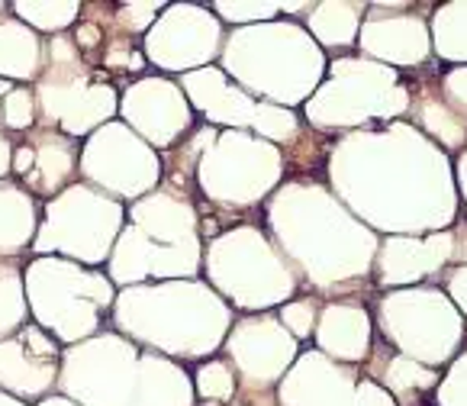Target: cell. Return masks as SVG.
Returning <instances> with one entry per match:
<instances>
[{"label": "cell", "instance_id": "cell-51", "mask_svg": "<svg viewBox=\"0 0 467 406\" xmlns=\"http://www.w3.org/2000/svg\"><path fill=\"white\" fill-rule=\"evenodd\" d=\"M0 406H26V403H23L20 397H10V393L0 390Z\"/></svg>", "mask_w": 467, "mask_h": 406}, {"label": "cell", "instance_id": "cell-32", "mask_svg": "<svg viewBox=\"0 0 467 406\" xmlns=\"http://www.w3.org/2000/svg\"><path fill=\"white\" fill-rule=\"evenodd\" d=\"M14 14L29 29H42V33H62L81 14V4L75 0H56V4H39V0H20L14 4Z\"/></svg>", "mask_w": 467, "mask_h": 406}, {"label": "cell", "instance_id": "cell-12", "mask_svg": "<svg viewBox=\"0 0 467 406\" xmlns=\"http://www.w3.org/2000/svg\"><path fill=\"white\" fill-rule=\"evenodd\" d=\"M136 342L103 332L65 351L58 368V387L78 406H126L139 374Z\"/></svg>", "mask_w": 467, "mask_h": 406}, {"label": "cell", "instance_id": "cell-42", "mask_svg": "<svg viewBox=\"0 0 467 406\" xmlns=\"http://www.w3.org/2000/svg\"><path fill=\"white\" fill-rule=\"evenodd\" d=\"M345 406H397V400H393V393L384 390L378 380L361 378L355 387V393H351V400Z\"/></svg>", "mask_w": 467, "mask_h": 406}, {"label": "cell", "instance_id": "cell-52", "mask_svg": "<svg viewBox=\"0 0 467 406\" xmlns=\"http://www.w3.org/2000/svg\"><path fill=\"white\" fill-rule=\"evenodd\" d=\"M10 90H14V81H4V78H0V97H7Z\"/></svg>", "mask_w": 467, "mask_h": 406}, {"label": "cell", "instance_id": "cell-6", "mask_svg": "<svg viewBox=\"0 0 467 406\" xmlns=\"http://www.w3.org/2000/svg\"><path fill=\"white\" fill-rule=\"evenodd\" d=\"M206 277L242 310H268L296 290L294 268L254 226H233L203 252Z\"/></svg>", "mask_w": 467, "mask_h": 406}, {"label": "cell", "instance_id": "cell-18", "mask_svg": "<svg viewBox=\"0 0 467 406\" xmlns=\"http://www.w3.org/2000/svg\"><path fill=\"white\" fill-rule=\"evenodd\" d=\"M358 374L323 351H303L277 387V406H345L358 387Z\"/></svg>", "mask_w": 467, "mask_h": 406}, {"label": "cell", "instance_id": "cell-48", "mask_svg": "<svg viewBox=\"0 0 467 406\" xmlns=\"http://www.w3.org/2000/svg\"><path fill=\"white\" fill-rule=\"evenodd\" d=\"M10 159H14V149H10V142L4 136H0V178L10 172Z\"/></svg>", "mask_w": 467, "mask_h": 406}, {"label": "cell", "instance_id": "cell-37", "mask_svg": "<svg viewBox=\"0 0 467 406\" xmlns=\"http://www.w3.org/2000/svg\"><path fill=\"white\" fill-rule=\"evenodd\" d=\"M281 326L290 332L294 338H309L317 332V319H319V310H317V300H309V297H300V300H287L277 313Z\"/></svg>", "mask_w": 467, "mask_h": 406}, {"label": "cell", "instance_id": "cell-20", "mask_svg": "<svg viewBox=\"0 0 467 406\" xmlns=\"http://www.w3.org/2000/svg\"><path fill=\"white\" fill-rule=\"evenodd\" d=\"M371 62L378 65H400L412 68L422 65L432 52V36L422 16H368L358 29V42Z\"/></svg>", "mask_w": 467, "mask_h": 406}, {"label": "cell", "instance_id": "cell-43", "mask_svg": "<svg viewBox=\"0 0 467 406\" xmlns=\"http://www.w3.org/2000/svg\"><path fill=\"white\" fill-rule=\"evenodd\" d=\"M20 342L26 345V351L36 355V359H42V361L58 359V345L52 342V336H46V329H39V326H26V329L20 332Z\"/></svg>", "mask_w": 467, "mask_h": 406}, {"label": "cell", "instance_id": "cell-34", "mask_svg": "<svg viewBox=\"0 0 467 406\" xmlns=\"http://www.w3.org/2000/svg\"><path fill=\"white\" fill-rule=\"evenodd\" d=\"M420 120H422V126H426V130L432 132L435 139H439L441 145H448V149H458V145L467 142L464 117H461L454 107H448L441 97H439V100H435V97H422Z\"/></svg>", "mask_w": 467, "mask_h": 406}, {"label": "cell", "instance_id": "cell-28", "mask_svg": "<svg viewBox=\"0 0 467 406\" xmlns=\"http://www.w3.org/2000/svg\"><path fill=\"white\" fill-rule=\"evenodd\" d=\"M36 200L29 191L0 181V255H20L36 239Z\"/></svg>", "mask_w": 467, "mask_h": 406}, {"label": "cell", "instance_id": "cell-54", "mask_svg": "<svg viewBox=\"0 0 467 406\" xmlns=\"http://www.w3.org/2000/svg\"><path fill=\"white\" fill-rule=\"evenodd\" d=\"M0 117H4V107H0Z\"/></svg>", "mask_w": 467, "mask_h": 406}, {"label": "cell", "instance_id": "cell-1", "mask_svg": "<svg viewBox=\"0 0 467 406\" xmlns=\"http://www.w3.org/2000/svg\"><path fill=\"white\" fill-rule=\"evenodd\" d=\"M332 187L355 210V220L400 235L429 229L406 193L422 187L435 197L454 200L448 159L412 126L390 123L387 132H355L332 149Z\"/></svg>", "mask_w": 467, "mask_h": 406}, {"label": "cell", "instance_id": "cell-24", "mask_svg": "<svg viewBox=\"0 0 467 406\" xmlns=\"http://www.w3.org/2000/svg\"><path fill=\"white\" fill-rule=\"evenodd\" d=\"M126 406H193V380L159 351L139 355V374Z\"/></svg>", "mask_w": 467, "mask_h": 406}, {"label": "cell", "instance_id": "cell-23", "mask_svg": "<svg viewBox=\"0 0 467 406\" xmlns=\"http://www.w3.org/2000/svg\"><path fill=\"white\" fill-rule=\"evenodd\" d=\"M371 317L361 303H326L317 319V345L323 355H329L332 361L342 365H358L368 359L371 351Z\"/></svg>", "mask_w": 467, "mask_h": 406}, {"label": "cell", "instance_id": "cell-35", "mask_svg": "<svg viewBox=\"0 0 467 406\" xmlns=\"http://www.w3.org/2000/svg\"><path fill=\"white\" fill-rule=\"evenodd\" d=\"M252 130H254V136L265 139V142H271V145L290 142V139L296 136V130H300V120H296L294 110H287V107L258 100L254 117H252Z\"/></svg>", "mask_w": 467, "mask_h": 406}, {"label": "cell", "instance_id": "cell-3", "mask_svg": "<svg viewBox=\"0 0 467 406\" xmlns=\"http://www.w3.org/2000/svg\"><path fill=\"white\" fill-rule=\"evenodd\" d=\"M113 323L130 342L159 355L203 359L226 342L233 313L226 300L203 281H155L123 287L113 300Z\"/></svg>", "mask_w": 467, "mask_h": 406}, {"label": "cell", "instance_id": "cell-39", "mask_svg": "<svg viewBox=\"0 0 467 406\" xmlns=\"http://www.w3.org/2000/svg\"><path fill=\"white\" fill-rule=\"evenodd\" d=\"M0 107H4V126L7 130H33L36 123V94L26 88H14L4 100H0Z\"/></svg>", "mask_w": 467, "mask_h": 406}, {"label": "cell", "instance_id": "cell-40", "mask_svg": "<svg viewBox=\"0 0 467 406\" xmlns=\"http://www.w3.org/2000/svg\"><path fill=\"white\" fill-rule=\"evenodd\" d=\"M439 406H467V351L454 361L451 374L439 384Z\"/></svg>", "mask_w": 467, "mask_h": 406}, {"label": "cell", "instance_id": "cell-19", "mask_svg": "<svg viewBox=\"0 0 467 406\" xmlns=\"http://www.w3.org/2000/svg\"><path fill=\"white\" fill-rule=\"evenodd\" d=\"M454 255V233L441 229L426 239L420 235H390L378 248V281L387 287H410L422 277L441 271Z\"/></svg>", "mask_w": 467, "mask_h": 406}, {"label": "cell", "instance_id": "cell-44", "mask_svg": "<svg viewBox=\"0 0 467 406\" xmlns=\"http://www.w3.org/2000/svg\"><path fill=\"white\" fill-rule=\"evenodd\" d=\"M165 7H168V4H123V7H119V14H130V16H126L130 29H145V33H149L151 23L159 20L155 14H161Z\"/></svg>", "mask_w": 467, "mask_h": 406}, {"label": "cell", "instance_id": "cell-38", "mask_svg": "<svg viewBox=\"0 0 467 406\" xmlns=\"http://www.w3.org/2000/svg\"><path fill=\"white\" fill-rule=\"evenodd\" d=\"M213 14H220L226 23H242V26H258V23H271L277 14H281V4H242V0H233V4H213Z\"/></svg>", "mask_w": 467, "mask_h": 406}, {"label": "cell", "instance_id": "cell-30", "mask_svg": "<svg viewBox=\"0 0 467 406\" xmlns=\"http://www.w3.org/2000/svg\"><path fill=\"white\" fill-rule=\"evenodd\" d=\"M380 387L397 397H406V393H422L439 387V371L416 359H406L400 351H393L390 359H384V368H380Z\"/></svg>", "mask_w": 467, "mask_h": 406}, {"label": "cell", "instance_id": "cell-36", "mask_svg": "<svg viewBox=\"0 0 467 406\" xmlns=\"http://www.w3.org/2000/svg\"><path fill=\"white\" fill-rule=\"evenodd\" d=\"M235 371L226 361H203L193 374V393L206 403H226L235 393Z\"/></svg>", "mask_w": 467, "mask_h": 406}, {"label": "cell", "instance_id": "cell-15", "mask_svg": "<svg viewBox=\"0 0 467 406\" xmlns=\"http://www.w3.org/2000/svg\"><path fill=\"white\" fill-rule=\"evenodd\" d=\"M203 268V242L197 245H155L132 223H126L107 258L113 287H136L145 281H193Z\"/></svg>", "mask_w": 467, "mask_h": 406}, {"label": "cell", "instance_id": "cell-13", "mask_svg": "<svg viewBox=\"0 0 467 406\" xmlns=\"http://www.w3.org/2000/svg\"><path fill=\"white\" fill-rule=\"evenodd\" d=\"M84 181L107 197L139 200L155 191L161 178V161L149 142L136 136L126 123L110 120L90 132L78 159Z\"/></svg>", "mask_w": 467, "mask_h": 406}, {"label": "cell", "instance_id": "cell-29", "mask_svg": "<svg viewBox=\"0 0 467 406\" xmlns=\"http://www.w3.org/2000/svg\"><path fill=\"white\" fill-rule=\"evenodd\" d=\"M33 151H36L33 172L26 174L29 187L42 193H56L71 178V172L78 165L75 145H71L68 136H56V132L48 136V132H42V136H36Z\"/></svg>", "mask_w": 467, "mask_h": 406}, {"label": "cell", "instance_id": "cell-21", "mask_svg": "<svg viewBox=\"0 0 467 406\" xmlns=\"http://www.w3.org/2000/svg\"><path fill=\"white\" fill-rule=\"evenodd\" d=\"M191 110H200L210 123L229 126V130H252V117L258 100L248 97L239 84H229V75L223 68H197L181 75Z\"/></svg>", "mask_w": 467, "mask_h": 406}, {"label": "cell", "instance_id": "cell-22", "mask_svg": "<svg viewBox=\"0 0 467 406\" xmlns=\"http://www.w3.org/2000/svg\"><path fill=\"white\" fill-rule=\"evenodd\" d=\"M130 223L155 245H197V210L174 191H151L132 200Z\"/></svg>", "mask_w": 467, "mask_h": 406}, {"label": "cell", "instance_id": "cell-53", "mask_svg": "<svg viewBox=\"0 0 467 406\" xmlns=\"http://www.w3.org/2000/svg\"><path fill=\"white\" fill-rule=\"evenodd\" d=\"M4 7H7V4H4V0H0V14H4Z\"/></svg>", "mask_w": 467, "mask_h": 406}, {"label": "cell", "instance_id": "cell-31", "mask_svg": "<svg viewBox=\"0 0 467 406\" xmlns=\"http://www.w3.org/2000/svg\"><path fill=\"white\" fill-rule=\"evenodd\" d=\"M432 48L448 62H467V4H445L432 16Z\"/></svg>", "mask_w": 467, "mask_h": 406}, {"label": "cell", "instance_id": "cell-45", "mask_svg": "<svg viewBox=\"0 0 467 406\" xmlns=\"http://www.w3.org/2000/svg\"><path fill=\"white\" fill-rule=\"evenodd\" d=\"M445 290H448V300L454 303V310H461L467 317V265H458V268L448 271Z\"/></svg>", "mask_w": 467, "mask_h": 406}, {"label": "cell", "instance_id": "cell-33", "mask_svg": "<svg viewBox=\"0 0 467 406\" xmlns=\"http://www.w3.org/2000/svg\"><path fill=\"white\" fill-rule=\"evenodd\" d=\"M29 303L23 287V271L14 265H0V338H10L26 323Z\"/></svg>", "mask_w": 467, "mask_h": 406}, {"label": "cell", "instance_id": "cell-49", "mask_svg": "<svg viewBox=\"0 0 467 406\" xmlns=\"http://www.w3.org/2000/svg\"><path fill=\"white\" fill-rule=\"evenodd\" d=\"M458 181H461V191H464V200H467V149L458 159Z\"/></svg>", "mask_w": 467, "mask_h": 406}, {"label": "cell", "instance_id": "cell-9", "mask_svg": "<svg viewBox=\"0 0 467 406\" xmlns=\"http://www.w3.org/2000/svg\"><path fill=\"white\" fill-rule=\"evenodd\" d=\"M46 75L39 78L36 100L48 123H56L68 139L90 136L119 110L117 90L110 84L90 81L88 68L78 62V42L58 33L48 42Z\"/></svg>", "mask_w": 467, "mask_h": 406}, {"label": "cell", "instance_id": "cell-14", "mask_svg": "<svg viewBox=\"0 0 467 406\" xmlns=\"http://www.w3.org/2000/svg\"><path fill=\"white\" fill-rule=\"evenodd\" d=\"M223 23L213 10L197 4H168L161 16L145 33V58L161 71H187L206 68L210 58L220 56Z\"/></svg>", "mask_w": 467, "mask_h": 406}, {"label": "cell", "instance_id": "cell-47", "mask_svg": "<svg viewBox=\"0 0 467 406\" xmlns=\"http://www.w3.org/2000/svg\"><path fill=\"white\" fill-rule=\"evenodd\" d=\"M454 258H461V262L467 265V226L454 229V255H451V262H454Z\"/></svg>", "mask_w": 467, "mask_h": 406}, {"label": "cell", "instance_id": "cell-11", "mask_svg": "<svg viewBox=\"0 0 467 406\" xmlns=\"http://www.w3.org/2000/svg\"><path fill=\"white\" fill-rule=\"evenodd\" d=\"M384 338L400 355L422 365H445L464 332V319L439 287H406L387 294L378 307Z\"/></svg>", "mask_w": 467, "mask_h": 406}, {"label": "cell", "instance_id": "cell-41", "mask_svg": "<svg viewBox=\"0 0 467 406\" xmlns=\"http://www.w3.org/2000/svg\"><path fill=\"white\" fill-rule=\"evenodd\" d=\"M441 94H445L441 100H445L448 107H454L461 117H467V65L445 71V78H441Z\"/></svg>", "mask_w": 467, "mask_h": 406}, {"label": "cell", "instance_id": "cell-10", "mask_svg": "<svg viewBox=\"0 0 467 406\" xmlns=\"http://www.w3.org/2000/svg\"><path fill=\"white\" fill-rule=\"evenodd\" d=\"M284 178V155L277 145L245 130H226L206 145L197 161L203 193L226 207H248L268 197Z\"/></svg>", "mask_w": 467, "mask_h": 406}, {"label": "cell", "instance_id": "cell-46", "mask_svg": "<svg viewBox=\"0 0 467 406\" xmlns=\"http://www.w3.org/2000/svg\"><path fill=\"white\" fill-rule=\"evenodd\" d=\"M33 161H36L33 145H20V149L14 151V159H10V172L20 174V178H26V174L33 172Z\"/></svg>", "mask_w": 467, "mask_h": 406}, {"label": "cell", "instance_id": "cell-2", "mask_svg": "<svg viewBox=\"0 0 467 406\" xmlns=\"http://www.w3.org/2000/svg\"><path fill=\"white\" fill-rule=\"evenodd\" d=\"M268 223L281 255L300 265L317 287L365 275L378 255L371 229L319 184H284L268 203Z\"/></svg>", "mask_w": 467, "mask_h": 406}, {"label": "cell", "instance_id": "cell-27", "mask_svg": "<svg viewBox=\"0 0 467 406\" xmlns=\"http://www.w3.org/2000/svg\"><path fill=\"white\" fill-rule=\"evenodd\" d=\"M368 14L365 4H345V0H326L313 4L306 16V33L317 46L326 48H348L358 42L361 16Z\"/></svg>", "mask_w": 467, "mask_h": 406}, {"label": "cell", "instance_id": "cell-4", "mask_svg": "<svg viewBox=\"0 0 467 406\" xmlns=\"http://www.w3.org/2000/svg\"><path fill=\"white\" fill-rule=\"evenodd\" d=\"M223 71L239 81L248 97L265 104H306L326 75L323 48L296 23H258L242 26L223 46Z\"/></svg>", "mask_w": 467, "mask_h": 406}, {"label": "cell", "instance_id": "cell-50", "mask_svg": "<svg viewBox=\"0 0 467 406\" xmlns=\"http://www.w3.org/2000/svg\"><path fill=\"white\" fill-rule=\"evenodd\" d=\"M39 406H78L75 400H68V397H46Z\"/></svg>", "mask_w": 467, "mask_h": 406}, {"label": "cell", "instance_id": "cell-17", "mask_svg": "<svg viewBox=\"0 0 467 406\" xmlns=\"http://www.w3.org/2000/svg\"><path fill=\"white\" fill-rule=\"evenodd\" d=\"M119 113H123V123L151 149H168L181 132L191 130L193 120L181 84L168 78H142L130 84L119 100Z\"/></svg>", "mask_w": 467, "mask_h": 406}, {"label": "cell", "instance_id": "cell-25", "mask_svg": "<svg viewBox=\"0 0 467 406\" xmlns=\"http://www.w3.org/2000/svg\"><path fill=\"white\" fill-rule=\"evenodd\" d=\"M58 384V365L29 355L20 338H0V390L10 397H42Z\"/></svg>", "mask_w": 467, "mask_h": 406}, {"label": "cell", "instance_id": "cell-7", "mask_svg": "<svg viewBox=\"0 0 467 406\" xmlns=\"http://www.w3.org/2000/svg\"><path fill=\"white\" fill-rule=\"evenodd\" d=\"M123 226L126 210L119 200L88 184H71L46 203V220L36 229L33 252L62 255L78 265H100L110 258Z\"/></svg>", "mask_w": 467, "mask_h": 406}, {"label": "cell", "instance_id": "cell-26", "mask_svg": "<svg viewBox=\"0 0 467 406\" xmlns=\"http://www.w3.org/2000/svg\"><path fill=\"white\" fill-rule=\"evenodd\" d=\"M42 71V42L16 16H0V78L33 81Z\"/></svg>", "mask_w": 467, "mask_h": 406}, {"label": "cell", "instance_id": "cell-5", "mask_svg": "<svg viewBox=\"0 0 467 406\" xmlns=\"http://www.w3.org/2000/svg\"><path fill=\"white\" fill-rule=\"evenodd\" d=\"M23 287L39 329L68 345L97 336L100 313L110 310L117 300V287L107 275L56 255H39L29 262L23 271Z\"/></svg>", "mask_w": 467, "mask_h": 406}, {"label": "cell", "instance_id": "cell-8", "mask_svg": "<svg viewBox=\"0 0 467 406\" xmlns=\"http://www.w3.org/2000/svg\"><path fill=\"white\" fill-rule=\"evenodd\" d=\"M412 107L397 71L371 58H338L329 81L306 100V120L319 130H345L368 120H397Z\"/></svg>", "mask_w": 467, "mask_h": 406}, {"label": "cell", "instance_id": "cell-16", "mask_svg": "<svg viewBox=\"0 0 467 406\" xmlns=\"http://www.w3.org/2000/svg\"><path fill=\"white\" fill-rule=\"evenodd\" d=\"M226 355L248 390H265L296 361V338L277 317H245L229 329Z\"/></svg>", "mask_w": 467, "mask_h": 406}]
</instances>
